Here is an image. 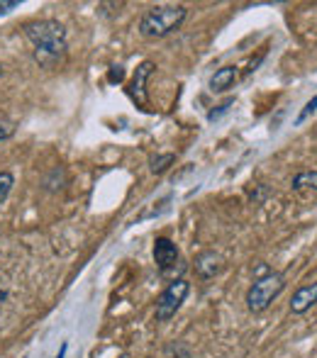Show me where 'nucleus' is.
Masks as SVG:
<instances>
[{"mask_svg": "<svg viewBox=\"0 0 317 358\" xmlns=\"http://www.w3.org/2000/svg\"><path fill=\"white\" fill-rule=\"evenodd\" d=\"M188 10L183 5H157L139 20V32L147 39H164L185 22Z\"/></svg>", "mask_w": 317, "mask_h": 358, "instance_id": "nucleus-2", "label": "nucleus"}, {"mask_svg": "<svg viewBox=\"0 0 317 358\" xmlns=\"http://www.w3.org/2000/svg\"><path fill=\"white\" fill-rule=\"evenodd\" d=\"M3 300H5V292H3V290H0V302H3Z\"/></svg>", "mask_w": 317, "mask_h": 358, "instance_id": "nucleus-19", "label": "nucleus"}, {"mask_svg": "<svg viewBox=\"0 0 317 358\" xmlns=\"http://www.w3.org/2000/svg\"><path fill=\"white\" fill-rule=\"evenodd\" d=\"M237 66H223L215 71V76L210 78V90L213 93H225V90H230L234 83H237Z\"/></svg>", "mask_w": 317, "mask_h": 358, "instance_id": "nucleus-9", "label": "nucleus"}, {"mask_svg": "<svg viewBox=\"0 0 317 358\" xmlns=\"http://www.w3.org/2000/svg\"><path fill=\"white\" fill-rule=\"evenodd\" d=\"M178 256H181L178 246H176L169 236H159V239L154 241V264H157V268L161 273L174 268V266L178 264Z\"/></svg>", "mask_w": 317, "mask_h": 358, "instance_id": "nucleus-6", "label": "nucleus"}, {"mask_svg": "<svg viewBox=\"0 0 317 358\" xmlns=\"http://www.w3.org/2000/svg\"><path fill=\"white\" fill-rule=\"evenodd\" d=\"M190 292V283L183 278H176L166 285V290L159 295L157 300V320L159 322H169L171 317H176V312L181 310V305L185 302Z\"/></svg>", "mask_w": 317, "mask_h": 358, "instance_id": "nucleus-4", "label": "nucleus"}, {"mask_svg": "<svg viewBox=\"0 0 317 358\" xmlns=\"http://www.w3.org/2000/svg\"><path fill=\"white\" fill-rule=\"evenodd\" d=\"M152 71H154V64L142 62L137 66V73H134L132 83H129V98L144 110H147V88H144V85H147V78L152 76Z\"/></svg>", "mask_w": 317, "mask_h": 358, "instance_id": "nucleus-7", "label": "nucleus"}, {"mask_svg": "<svg viewBox=\"0 0 317 358\" xmlns=\"http://www.w3.org/2000/svg\"><path fill=\"white\" fill-rule=\"evenodd\" d=\"M0 76H3V66H0Z\"/></svg>", "mask_w": 317, "mask_h": 358, "instance_id": "nucleus-20", "label": "nucleus"}, {"mask_svg": "<svg viewBox=\"0 0 317 358\" xmlns=\"http://www.w3.org/2000/svg\"><path fill=\"white\" fill-rule=\"evenodd\" d=\"M66 349H69V344H64V346H62V351H59V356H57V358H64V356H66Z\"/></svg>", "mask_w": 317, "mask_h": 358, "instance_id": "nucleus-18", "label": "nucleus"}, {"mask_svg": "<svg viewBox=\"0 0 317 358\" xmlns=\"http://www.w3.org/2000/svg\"><path fill=\"white\" fill-rule=\"evenodd\" d=\"M174 161H176V154H157L149 159V171H152V173H164Z\"/></svg>", "mask_w": 317, "mask_h": 358, "instance_id": "nucleus-11", "label": "nucleus"}, {"mask_svg": "<svg viewBox=\"0 0 317 358\" xmlns=\"http://www.w3.org/2000/svg\"><path fill=\"white\" fill-rule=\"evenodd\" d=\"M317 113V95L315 98H310L308 103H305V108L300 110V115H298V120H295V124H303L305 120L310 117V115H315Z\"/></svg>", "mask_w": 317, "mask_h": 358, "instance_id": "nucleus-13", "label": "nucleus"}, {"mask_svg": "<svg viewBox=\"0 0 317 358\" xmlns=\"http://www.w3.org/2000/svg\"><path fill=\"white\" fill-rule=\"evenodd\" d=\"M315 305H317V280L300 285L298 290L293 292L290 302H288V307H290V312H293V315H305V312L313 310Z\"/></svg>", "mask_w": 317, "mask_h": 358, "instance_id": "nucleus-8", "label": "nucleus"}, {"mask_svg": "<svg viewBox=\"0 0 317 358\" xmlns=\"http://www.w3.org/2000/svg\"><path fill=\"white\" fill-rule=\"evenodd\" d=\"M286 290V275L279 273V271H269V273L254 278V283L246 290V310L259 315V312H266L274 300Z\"/></svg>", "mask_w": 317, "mask_h": 358, "instance_id": "nucleus-3", "label": "nucleus"}, {"mask_svg": "<svg viewBox=\"0 0 317 358\" xmlns=\"http://www.w3.org/2000/svg\"><path fill=\"white\" fill-rule=\"evenodd\" d=\"M13 185H15L13 173H10V171H0V205H3L5 200H8L10 190H13Z\"/></svg>", "mask_w": 317, "mask_h": 358, "instance_id": "nucleus-12", "label": "nucleus"}, {"mask_svg": "<svg viewBox=\"0 0 317 358\" xmlns=\"http://www.w3.org/2000/svg\"><path fill=\"white\" fill-rule=\"evenodd\" d=\"M223 268H225V261L218 251L208 249V251H200V254L195 256L193 271L198 273V278L210 280V278H215V275L223 273Z\"/></svg>", "mask_w": 317, "mask_h": 358, "instance_id": "nucleus-5", "label": "nucleus"}, {"mask_svg": "<svg viewBox=\"0 0 317 358\" xmlns=\"http://www.w3.org/2000/svg\"><path fill=\"white\" fill-rule=\"evenodd\" d=\"M24 37L34 47V62L42 69H57L66 57V29L57 20H37L24 24Z\"/></svg>", "mask_w": 317, "mask_h": 358, "instance_id": "nucleus-1", "label": "nucleus"}, {"mask_svg": "<svg viewBox=\"0 0 317 358\" xmlns=\"http://www.w3.org/2000/svg\"><path fill=\"white\" fill-rule=\"evenodd\" d=\"M290 188L293 190H317V171H300L298 176H293L290 180Z\"/></svg>", "mask_w": 317, "mask_h": 358, "instance_id": "nucleus-10", "label": "nucleus"}, {"mask_svg": "<svg viewBox=\"0 0 317 358\" xmlns=\"http://www.w3.org/2000/svg\"><path fill=\"white\" fill-rule=\"evenodd\" d=\"M108 78H110V83H120V80L125 78V69L122 66H113V69H110Z\"/></svg>", "mask_w": 317, "mask_h": 358, "instance_id": "nucleus-16", "label": "nucleus"}, {"mask_svg": "<svg viewBox=\"0 0 317 358\" xmlns=\"http://www.w3.org/2000/svg\"><path fill=\"white\" fill-rule=\"evenodd\" d=\"M15 8H20V0H0V15L10 13Z\"/></svg>", "mask_w": 317, "mask_h": 358, "instance_id": "nucleus-17", "label": "nucleus"}, {"mask_svg": "<svg viewBox=\"0 0 317 358\" xmlns=\"http://www.w3.org/2000/svg\"><path fill=\"white\" fill-rule=\"evenodd\" d=\"M15 134V124L13 122H0V142L10 139Z\"/></svg>", "mask_w": 317, "mask_h": 358, "instance_id": "nucleus-15", "label": "nucleus"}, {"mask_svg": "<svg viewBox=\"0 0 317 358\" xmlns=\"http://www.w3.org/2000/svg\"><path fill=\"white\" fill-rule=\"evenodd\" d=\"M234 105V98H230V100H225L223 105H218V110H213V113H208V122H215V120H220L225 113H230V108Z\"/></svg>", "mask_w": 317, "mask_h": 358, "instance_id": "nucleus-14", "label": "nucleus"}]
</instances>
